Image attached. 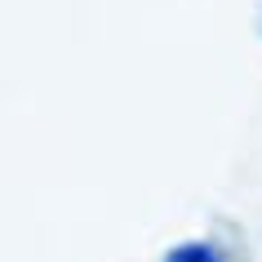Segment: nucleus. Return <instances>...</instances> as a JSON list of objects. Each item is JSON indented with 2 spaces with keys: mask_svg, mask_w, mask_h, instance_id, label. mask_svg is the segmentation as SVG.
<instances>
[{
  "mask_svg": "<svg viewBox=\"0 0 262 262\" xmlns=\"http://www.w3.org/2000/svg\"><path fill=\"white\" fill-rule=\"evenodd\" d=\"M165 262H227L222 258L218 245H209V240H182L165 253Z\"/></svg>",
  "mask_w": 262,
  "mask_h": 262,
  "instance_id": "obj_1",
  "label": "nucleus"
}]
</instances>
